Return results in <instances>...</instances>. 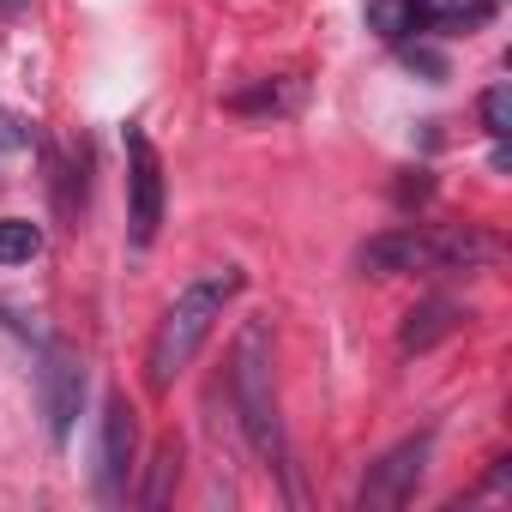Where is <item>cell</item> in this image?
Masks as SVG:
<instances>
[{
  "instance_id": "2",
  "label": "cell",
  "mask_w": 512,
  "mask_h": 512,
  "mask_svg": "<svg viewBox=\"0 0 512 512\" xmlns=\"http://www.w3.org/2000/svg\"><path fill=\"white\" fill-rule=\"evenodd\" d=\"M500 260V241L476 223H440V229H422V223H398L374 241H362L356 266L368 278H410V272H488Z\"/></svg>"
},
{
  "instance_id": "4",
  "label": "cell",
  "mask_w": 512,
  "mask_h": 512,
  "mask_svg": "<svg viewBox=\"0 0 512 512\" xmlns=\"http://www.w3.org/2000/svg\"><path fill=\"white\" fill-rule=\"evenodd\" d=\"M428 458H434V428H422V434L398 440L392 452H380V458L368 464L362 488H356V512H392V506H404V500L422 488Z\"/></svg>"
},
{
  "instance_id": "7",
  "label": "cell",
  "mask_w": 512,
  "mask_h": 512,
  "mask_svg": "<svg viewBox=\"0 0 512 512\" xmlns=\"http://www.w3.org/2000/svg\"><path fill=\"white\" fill-rule=\"evenodd\" d=\"M37 392H43L49 440H55V446H67L73 416H79V404H85V362H79L67 344H49V350H43V368H37Z\"/></svg>"
},
{
  "instance_id": "10",
  "label": "cell",
  "mask_w": 512,
  "mask_h": 512,
  "mask_svg": "<svg viewBox=\"0 0 512 512\" xmlns=\"http://www.w3.org/2000/svg\"><path fill=\"white\" fill-rule=\"evenodd\" d=\"M296 103H302V85L296 79H260L253 91H235L229 97L235 115H290Z\"/></svg>"
},
{
  "instance_id": "13",
  "label": "cell",
  "mask_w": 512,
  "mask_h": 512,
  "mask_svg": "<svg viewBox=\"0 0 512 512\" xmlns=\"http://www.w3.org/2000/svg\"><path fill=\"white\" fill-rule=\"evenodd\" d=\"M43 253V229L25 217H0V266H25Z\"/></svg>"
},
{
  "instance_id": "9",
  "label": "cell",
  "mask_w": 512,
  "mask_h": 512,
  "mask_svg": "<svg viewBox=\"0 0 512 512\" xmlns=\"http://www.w3.org/2000/svg\"><path fill=\"white\" fill-rule=\"evenodd\" d=\"M500 13V0H416V31H434V37H470L482 31L488 19Z\"/></svg>"
},
{
  "instance_id": "12",
  "label": "cell",
  "mask_w": 512,
  "mask_h": 512,
  "mask_svg": "<svg viewBox=\"0 0 512 512\" xmlns=\"http://www.w3.org/2000/svg\"><path fill=\"white\" fill-rule=\"evenodd\" d=\"M175 476H181V446L169 440V446H157V458H151V476H145V488L133 494L139 506H169V488H175Z\"/></svg>"
},
{
  "instance_id": "6",
  "label": "cell",
  "mask_w": 512,
  "mask_h": 512,
  "mask_svg": "<svg viewBox=\"0 0 512 512\" xmlns=\"http://www.w3.org/2000/svg\"><path fill=\"white\" fill-rule=\"evenodd\" d=\"M133 446H139L133 404H127L121 392H109V404H103V434H97V500H103V506H121V500H127Z\"/></svg>"
},
{
  "instance_id": "14",
  "label": "cell",
  "mask_w": 512,
  "mask_h": 512,
  "mask_svg": "<svg viewBox=\"0 0 512 512\" xmlns=\"http://www.w3.org/2000/svg\"><path fill=\"white\" fill-rule=\"evenodd\" d=\"M476 115H482V133H488L494 145H500V139L512 133V91H506V79L482 91V103H476Z\"/></svg>"
},
{
  "instance_id": "5",
  "label": "cell",
  "mask_w": 512,
  "mask_h": 512,
  "mask_svg": "<svg viewBox=\"0 0 512 512\" xmlns=\"http://www.w3.org/2000/svg\"><path fill=\"white\" fill-rule=\"evenodd\" d=\"M163 229V157L139 121H127V241L151 247Z\"/></svg>"
},
{
  "instance_id": "8",
  "label": "cell",
  "mask_w": 512,
  "mask_h": 512,
  "mask_svg": "<svg viewBox=\"0 0 512 512\" xmlns=\"http://www.w3.org/2000/svg\"><path fill=\"white\" fill-rule=\"evenodd\" d=\"M470 320V308L464 302H446V296H428L422 308H410V320H404V332H398V344H404V356H422V350H434L440 338H452L458 326Z\"/></svg>"
},
{
  "instance_id": "3",
  "label": "cell",
  "mask_w": 512,
  "mask_h": 512,
  "mask_svg": "<svg viewBox=\"0 0 512 512\" xmlns=\"http://www.w3.org/2000/svg\"><path fill=\"white\" fill-rule=\"evenodd\" d=\"M229 404L235 422L253 446V458L284 464V416H278V350H272V320H241L229 344Z\"/></svg>"
},
{
  "instance_id": "1",
  "label": "cell",
  "mask_w": 512,
  "mask_h": 512,
  "mask_svg": "<svg viewBox=\"0 0 512 512\" xmlns=\"http://www.w3.org/2000/svg\"><path fill=\"white\" fill-rule=\"evenodd\" d=\"M241 290H247V272H241V266H205V272H193V278L175 290V302L163 308V320H157V332H151V350H145V380H151L157 392H169V386L187 374V362L199 356V344L211 338V326L223 320V308H229Z\"/></svg>"
},
{
  "instance_id": "11",
  "label": "cell",
  "mask_w": 512,
  "mask_h": 512,
  "mask_svg": "<svg viewBox=\"0 0 512 512\" xmlns=\"http://www.w3.org/2000/svg\"><path fill=\"white\" fill-rule=\"evenodd\" d=\"M368 25H374L386 43L422 37V31H416V0H368Z\"/></svg>"
}]
</instances>
